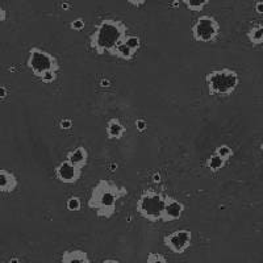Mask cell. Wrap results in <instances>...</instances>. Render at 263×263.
I'll return each instance as SVG.
<instances>
[{
    "mask_svg": "<svg viewBox=\"0 0 263 263\" xmlns=\"http://www.w3.org/2000/svg\"><path fill=\"white\" fill-rule=\"evenodd\" d=\"M125 44L132 49V50H135L137 53L141 48V39L138 36H135V34H128L125 37Z\"/></svg>",
    "mask_w": 263,
    "mask_h": 263,
    "instance_id": "obj_19",
    "label": "cell"
},
{
    "mask_svg": "<svg viewBox=\"0 0 263 263\" xmlns=\"http://www.w3.org/2000/svg\"><path fill=\"white\" fill-rule=\"evenodd\" d=\"M126 2L133 7H142L147 3V0H126Z\"/></svg>",
    "mask_w": 263,
    "mask_h": 263,
    "instance_id": "obj_26",
    "label": "cell"
},
{
    "mask_svg": "<svg viewBox=\"0 0 263 263\" xmlns=\"http://www.w3.org/2000/svg\"><path fill=\"white\" fill-rule=\"evenodd\" d=\"M254 11L258 15H263V0H258L254 4Z\"/></svg>",
    "mask_w": 263,
    "mask_h": 263,
    "instance_id": "obj_27",
    "label": "cell"
},
{
    "mask_svg": "<svg viewBox=\"0 0 263 263\" xmlns=\"http://www.w3.org/2000/svg\"><path fill=\"white\" fill-rule=\"evenodd\" d=\"M82 208L81 199L78 196H71L69 200L66 201V210L70 211V212H78Z\"/></svg>",
    "mask_w": 263,
    "mask_h": 263,
    "instance_id": "obj_20",
    "label": "cell"
},
{
    "mask_svg": "<svg viewBox=\"0 0 263 263\" xmlns=\"http://www.w3.org/2000/svg\"><path fill=\"white\" fill-rule=\"evenodd\" d=\"M27 65L30 69V71L36 77H39V78L46 71H51V70L58 71L60 70L57 57L49 53V51L44 50V49L37 48V46L30 48Z\"/></svg>",
    "mask_w": 263,
    "mask_h": 263,
    "instance_id": "obj_5",
    "label": "cell"
},
{
    "mask_svg": "<svg viewBox=\"0 0 263 263\" xmlns=\"http://www.w3.org/2000/svg\"><path fill=\"white\" fill-rule=\"evenodd\" d=\"M100 84H102V87H108L109 86V81H108V79H103V81L100 82Z\"/></svg>",
    "mask_w": 263,
    "mask_h": 263,
    "instance_id": "obj_32",
    "label": "cell"
},
{
    "mask_svg": "<svg viewBox=\"0 0 263 263\" xmlns=\"http://www.w3.org/2000/svg\"><path fill=\"white\" fill-rule=\"evenodd\" d=\"M171 7H174V8H177V7H179V0H175V2H173Z\"/></svg>",
    "mask_w": 263,
    "mask_h": 263,
    "instance_id": "obj_35",
    "label": "cell"
},
{
    "mask_svg": "<svg viewBox=\"0 0 263 263\" xmlns=\"http://www.w3.org/2000/svg\"><path fill=\"white\" fill-rule=\"evenodd\" d=\"M61 8H62V9H66V11H67V9L71 8V4L67 3V2H63V3L61 4Z\"/></svg>",
    "mask_w": 263,
    "mask_h": 263,
    "instance_id": "obj_31",
    "label": "cell"
},
{
    "mask_svg": "<svg viewBox=\"0 0 263 263\" xmlns=\"http://www.w3.org/2000/svg\"><path fill=\"white\" fill-rule=\"evenodd\" d=\"M164 246L174 254H184L192 243V232L189 229H178L163 237Z\"/></svg>",
    "mask_w": 263,
    "mask_h": 263,
    "instance_id": "obj_7",
    "label": "cell"
},
{
    "mask_svg": "<svg viewBox=\"0 0 263 263\" xmlns=\"http://www.w3.org/2000/svg\"><path fill=\"white\" fill-rule=\"evenodd\" d=\"M260 150H262V152H263V142H262V144H260Z\"/></svg>",
    "mask_w": 263,
    "mask_h": 263,
    "instance_id": "obj_36",
    "label": "cell"
},
{
    "mask_svg": "<svg viewBox=\"0 0 263 263\" xmlns=\"http://www.w3.org/2000/svg\"><path fill=\"white\" fill-rule=\"evenodd\" d=\"M128 195L124 185H117L112 180L102 179L96 183L87 201L88 208L95 211L96 216L102 218H112L116 213L117 201Z\"/></svg>",
    "mask_w": 263,
    "mask_h": 263,
    "instance_id": "obj_1",
    "label": "cell"
},
{
    "mask_svg": "<svg viewBox=\"0 0 263 263\" xmlns=\"http://www.w3.org/2000/svg\"><path fill=\"white\" fill-rule=\"evenodd\" d=\"M180 2L191 12H201L210 3V0H180Z\"/></svg>",
    "mask_w": 263,
    "mask_h": 263,
    "instance_id": "obj_17",
    "label": "cell"
},
{
    "mask_svg": "<svg viewBox=\"0 0 263 263\" xmlns=\"http://www.w3.org/2000/svg\"><path fill=\"white\" fill-rule=\"evenodd\" d=\"M61 263H91V260L87 251L82 249H72L63 251Z\"/></svg>",
    "mask_w": 263,
    "mask_h": 263,
    "instance_id": "obj_11",
    "label": "cell"
},
{
    "mask_svg": "<svg viewBox=\"0 0 263 263\" xmlns=\"http://www.w3.org/2000/svg\"><path fill=\"white\" fill-rule=\"evenodd\" d=\"M246 37H248L249 42H250L253 46L262 45L263 44V24H258L251 27L250 29L246 33Z\"/></svg>",
    "mask_w": 263,
    "mask_h": 263,
    "instance_id": "obj_15",
    "label": "cell"
},
{
    "mask_svg": "<svg viewBox=\"0 0 263 263\" xmlns=\"http://www.w3.org/2000/svg\"><path fill=\"white\" fill-rule=\"evenodd\" d=\"M166 203V194L156 190H145L138 197L136 211L142 218L150 222H159Z\"/></svg>",
    "mask_w": 263,
    "mask_h": 263,
    "instance_id": "obj_4",
    "label": "cell"
},
{
    "mask_svg": "<svg viewBox=\"0 0 263 263\" xmlns=\"http://www.w3.org/2000/svg\"><path fill=\"white\" fill-rule=\"evenodd\" d=\"M215 153L217 154V156L221 157V158L224 159V161H227V162L234 156L233 149H232L230 146H228V145H220V146L216 147Z\"/></svg>",
    "mask_w": 263,
    "mask_h": 263,
    "instance_id": "obj_18",
    "label": "cell"
},
{
    "mask_svg": "<svg viewBox=\"0 0 263 263\" xmlns=\"http://www.w3.org/2000/svg\"><path fill=\"white\" fill-rule=\"evenodd\" d=\"M66 161H69L70 163L77 166L78 168L83 170L87 166V162H88V152L84 146H78L75 149L70 150L66 156Z\"/></svg>",
    "mask_w": 263,
    "mask_h": 263,
    "instance_id": "obj_10",
    "label": "cell"
},
{
    "mask_svg": "<svg viewBox=\"0 0 263 263\" xmlns=\"http://www.w3.org/2000/svg\"><path fill=\"white\" fill-rule=\"evenodd\" d=\"M225 164H227V161H224V159H222L220 156H217L216 153L215 154H212V156L206 159L205 162L206 168H208L210 171H212V173H217V171L222 170V168L225 167Z\"/></svg>",
    "mask_w": 263,
    "mask_h": 263,
    "instance_id": "obj_16",
    "label": "cell"
},
{
    "mask_svg": "<svg viewBox=\"0 0 263 263\" xmlns=\"http://www.w3.org/2000/svg\"><path fill=\"white\" fill-rule=\"evenodd\" d=\"M54 174H55V178L63 184H74L81 179L82 170L65 159L55 167Z\"/></svg>",
    "mask_w": 263,
    "mask_h": 263,
    "instance_id": "obj_8",
    "label": "cell"
},
{
    "mask_svg": "<svg viewBox=\"0 0 263 263\" xmlns=\"http://www.w3.org/2000/svg\"><path fill=\"white\" fill-rule=\"evenodd\" d=\"M84 27H86V23H84V20L82 17L74 18V20L70 23V28H71L72 30H77V32H81V30H83Z\"/></svg>",
    "mask_w": 263,
    "mask_h": 263,
    "instance_id": "obj_23",
    "label": "cell"
},
{
    "mask_svg": "<svg viewBox=\"0 0 263 263\" xmlns=\"http://www.w3.org/2000/svg\"><path fill=\"white\" fill-rule=\"evenodd\" d=\"M109 55L121 58V60H124V61H132L133 58H135L136 51L132 50V49L126 45L125 41L123 40V41L117 44V46L114 49V50H112V53L109 54Z\"/></svg>",
    "mask_w": 263,
    "mask_h": 263,
    "instance_id": "obj_14",
    "label": "cell"
},
{
    "mask_svg": "<svg viewBox=\"0 0 263 263\" xmlns=\"http://www.w3.org/2000/svg\"><path fill=\"white\" fill-rule=\"evenodd\" d=\"M17 178L13 173L8 170H0V194L2 192H13L17 189Z\"/></svg>",
    "mask_w": 263,
    "mask_h": 263,
    "instance_id": "obj_12",
    "label": "cell"
},
{
    "mask_svg": "<svg viewBox=\"0 0 263 263\" xmlns=\"http://www.w3.org/2000/svg\"><path fill=\"white\" fill-rule=\"evenodd\" d=\"M135 126H136V129H137L138 132H145V130H146V129H147L146 120H144V119H137V120H136Z\"/></svg>",
    "mask_w": 263,
    "mask_h": 263,
    "instance_id": "obj_24",
    "label": "cell"
},
{
    "mask_svg": "<svg viewBox=\"0 0 263 263\" xmlns=\"http://www.w3.org/2000/svg\"><path fill=\"white\" fill-rule=\"evenodd\" d=\"M146 263H168V260L164 258V255L159 254V253H150L147 255Z\"/></svg>",
    "mask_w": 263,
    "mask_h": 263,
    "instance_id": "obj_22",
    "label": "cell"
},
{
    "mask_svg": "<svg viewBox=\"0 0 263 263\" xmlns=\"http://www.w3.org/2000/svg\"><path fill=\"white\" fill-rule=\"evenodd\" d=\"M161 174L159 173H156V174H153V177H152V180L154 183H161Z\"/></svg>",
    "mask_w": 263,
    "mask_h": 263,
    "instance_id": "obj_29",
    "label": "cell"
},
{
    "mask_svg": "<svg viewBox=\"0 0 263 263\" xmlns=\"http://www.w3.org/2000/svg\"><path fill=\"white\" fill-rule=\"evenodd\" d=\"M185 206L182 201H179L175 197L166 195V203H164V210L162 213L161 222L163 224H168V222L178 221L182 215L184 213Z\"/></svg>",
    "mask_w": 263,
    "mask_h": 263,
    "instance_id": "obj_9",
    "label": "cell"
},
{
    "mask_svg": "<svg viewBox=\"0 0 263 263\" xmlns=\"http://www.w3.org/2000/svg\"><path fill=\"white\" fill-rule=\"evenodd\" d=\"M6 18H7L6 9H4L3 7H0V23H2V21H6Z\"/></svg>",
    "mask_w": 263,
    "mask_h": 263,
    "instance_id": "obj_28",
    "label": "cell"
},
{
    "mask_svg": "<svg viewBox=\"0 0 263 263\" xmlns=\"http://www.w3.org/2000/svg\"><path fill=\"white\" fill-rule=\"evenodd\" d=\"M239 75L229 67L210 71L205 75V83L211 96H230L239 86Z\"/></svg>",
    "mask_w": 263,
    "mask_h": 263,
    "instance_id": "obj_3",
    "label": "cell"
},
{
    "mask_svg": "<svg viewBox=\"0 0 263 263\" xmlns=\"http://www.w3.org/2000/svg\"><path fill=\"white\" fill-rule=\"evenodd\" d=\"M103 263H119V260H116V259H105Z\"/></svg>",
    "mask_w": 263,
    "mask_h": 263,
    "instance_id": "obj_34",
    "label": "cell"
},
{
    "mask_svg": "<svg viewBox=\"0 0 263 263\" xmlns=\"http://www.w3.org/2000/svg\"><path fill=\"white\" fill-rule=\"evenodd\" d=\"M9 263H21V262H20V259H18V258H11Z\"/></svg>",
    "mask_w": 263,
    "mask_h": 263,
    "instance_id": "obj_33",
    "label": "cell"
},
{
    "mask_svg": "<svg viewBox=\"0 0 263 263\" xmlns=\"http://www.w3.org/2000/svg\"><path fill=\"white\" fill-rule=\"evenodd\" d=\"M60 128L63 130H67V129L72 128V120L71 119H62L60 121Z\"/></svg>",
    "mask_w": 263,
    "mask_h": 263,
    "instance_id": "obj_25",
    "label": "cell"
},
{
    "mask_svg": "<svg viewBox=\"0 0 263 263\" xmlns=\"http://www.w3.org/2000/svg\"><path fill=\"white\" fill-rule=\"evenodd\" d=\"M107 136L109 140H121L125 135V126L119 119H109L107 124Z\"/></svg>",
    "mask_w": 263,
    "mask_h": 263,
    "instance_id": "obj_13",
    "label": "cell"
},
{
    "mask_svg": "<svg viewBox=\"0 0 263 263\" xmlns=\"http://www.w3.org/2000/svg\"><path fill=\"white\" fill-rule=\"evenodd\" d=\"M128 36V27L123 20L117 18H103L91 33L88 42L90 48L98 55L111 54L119 42Z\"/></svg>",
    "mask_w": 263,
    "mask_h": 263,
    "instance_id": "obj_2",
    "label": "cell"
},
{
    "mask_svg": "<svg viewBox=\"0 0 263 263\" xmlns=\"http://www.w3.org/2000/svg\"><path fill=\"white\" fill-rule=\"evenodd\" d=\"M218 34H220V23L210 15L197 17L191 27V36L196 42H204V44L215 42Z\"/></svg>",
    "mask_w": 263,
    "mask_h": 263,
    "instance_id": "obj_6",
    "label": "cell"
},
{
    "mask_svg": "<svg viewBox=\"0 0 263 263\" xmlns=\"http://www.w3.org/2000/svg\"><path fill=\"white\" fill-rule=\"evenodd\" d=\"M57 72L58 71H54V70H51V71H46L40 77V79H41L42 83L50 84L53 83V82L57 81Z\"/></svg>",
    "mask_w": 263,
    "mask_h": 263,
    "instance_id": "obj_21",
    "label": "cell"
},
{
    "mask_svg": "<svg viewBox=\"0 0 263 263\" xmlns=\"http://www.w3.org/2000/svg\"><path fill=\"white\" fill-rule=\"evenodd\" d=\"M7 88L3 86H0V99H4L7 96Z\"/></svg>",
    "mask_w": 263,
    "mask_h": 263,
    "instance_id": "obj_30",
    "label": "cell"
}]
</instances>
